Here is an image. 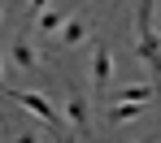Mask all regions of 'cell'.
<instances>
[{"label":"cell","instance_id":"obj_1","mask_svg":"<svg viewBox=\"0 0 161 143\" xmlns=\"http://www.w3.org/2000/svg\"><path fill=\"white\" fill-rule=\"evenodd\" d=\"M153 13H157V4L153 0H139V48L135 52H139V61L148 69L157 65V18Z\"/></svg>","mask_w":161,"mask_h":143},{"label":"cell","instance_id":"obj_2","mask_svg":"<svg viewBox=\"0 0 161 143\" xmlns=\"http://www.w3.org/2000/svg\"><path fill=\"white\" fill-rule=\"evenodd\" d=\"M4 100H13V104H22L26 113H35L44 126H61V113H57V104L48 100V95H39V91H4Z\"/></svg>","mask_w":161,"mask_h":143},{"label":"cell","instance_id":"obj_3","mask_svg":"<svg viewBox=\"0 0 161 143\" xmlns=\"http://www.w3.org/2000/svg\"><path fill=\"white\" fill-rule=\"evenodd\" d=\"M57 113H61V121H65L79 139H87V135H92V113H87V100H83L74 87L65 91V100H61V109H57Z\"/></svg>","mask_w":161,"mask_h":143},{"label":"cell","instance_id":"obj_4","mask_svg":"<svg viewBox=\"0 0 161 143\" xmlns=\"http://www.w3.org/2000/svg\"><path fill=\"white\" fill-rule=\"evenodd\" d=\"M87 35H92V22H87L83 13H65V18H61V26H57V39H61L65 48H83V43H87Z\"/></svg>","mask_w":161,"mask_h":143},{"label":"cell","instance_id":"obj_5","mask_svg":"<svg viewBox=\"0 0 161 143\" xmlns=\"http://www.w3.org/2000/svg\"><path fill=\"white\" fill-rule=\"evenodd\" d=\"M109 78H113V52H109V43H96L92 48V83L105 91Z\"/></svg>","mask_w":161,"mask_h":143},{"label":"cell","instance_id":"obj_6","mask_svg":"<svg viewBox=\"0 0 161 143\" xmlns=\"http://www.w3.org/2000/svg\"><path fill=\"white\" fill-rule=\"evenodd\" d=\"M9 61H13V69H39V65H44L39 48H35L31 39H13V48H9Z\"/></svg>","mask_w":161,"mask_h":143},{"label":"cell","instance_id":"obj_7","mask_svg":"<svg viewBox=\"0 0 161 143\" xmlns=\"http://www.w3.org/2000/svg\"><path fill=\"white\" fill-rule=\"evenodd\" d=\"M113 100H131V104H153L157 100V87L153 83H131V87H118Z\"/></svg>","mask_w":161,"mask_h":143},{"label":"cell","instance_id":"obj_8","mask_svg":"<svg viewBox=\"0 0 161 143\" xmlns=\"http://www.w3.org/2000/svg\"><path fill=\"white\" fill-rule=\"evenodd\" d=\"M148 113V104H131V100H118L113 109L105 113V121L109 126H122V121H135V117H144Z\"/></svg>","mask_w":161,"mask_h":143},{"label":"cell","instance_id":"obj_9","mask_svg":"<svg viewBox=\"0 0 161 143\" xmlns=\"http://www.w3.org/2000/svg\"><path fill=\"white\" fill-rule=\"evenodd\" d=\"M61 18H65V9H44V13H35V26H39V35H57V26H61Z\"/></svg>","mask_w":161,"mask_h":143},{"label":"cell","instance_id":"obj_10","mask_svg":"<svg viewBox=\"0 0 161 143\" xmlns=\"http://www.w3.org/2000/svg\"><path fill=\"white\" fill-rule=\"evenodd\" d=\"M13 143H44V135H39V130H18Z\"/></svg>","mask_w":161,"mask_h":143},{"label":"cell","instance_id":"obj_11","mask_svg":"<svg viewBox=\"0 0 161 143\" xmlns=\"http://www.w3.org/2000/svg\"><path fill=\"white\" fill-rule=\"evenodd\" d=\"M48 4H53V0H26V9H31V18H35V13H44V9H48Z\"/></svg>","mask_w":161,"mask_h":143},{"label":"cell","instance_id":"obj_12","mask_svg":"<svg viewBox=\"0 0 161 143\" xmlns=\"http://www.w3.org/2000/svg\"><path fill=\"white\" fill-rule=\"evenodd\" d=\"M135 143H153V139H135Z\"/></svg>","mask_w":161,"mask_h":143},{"label":"cell","instance_id":"obj_13","mask_svg":"<svg viewBox=\"0 0 161 143\" xmlns=\"http://www.w3.org/2000/svg\"><path fill=\"white\" fill-rule=\"evenodd\" d=\"M0 100H4V87H0Z\"/></svg>","mask_w":161,"mask_h":143},{"label":"cell","instance_id":"obj_14","mask_svg":"<svg viewBox=\"0 0 161 143\" xmlns=\"http://www.w3.org/2000/svg\"><path fill=\"white\" fill-rule=\"evenodd\" d=\"M0 18H4V9H0Z\"/></svg>","mask_w":161,"mask_h":143}]
</instances>
